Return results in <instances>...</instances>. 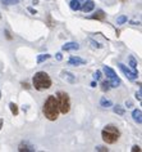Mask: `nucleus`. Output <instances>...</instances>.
I'll use <instances>...</instances> for the list:
<instances>
[{
    "label": "nucleus",
    "instance_id": "8",
    "mask_svg": "<svg viewBox=\"0 0 142 152\" xmlns=\"http://www.w3.org/2000/svg\"><path fill=\"white\" fill-rule=\"evenodd\" d=\"M94 8H95V3L92 0H87L83 5H81V9L83 10V13H88V12L94 10Z\"/></svg>",
    "mask_w": 142,
    "mask_h": 152
},
{
    "label": "nucleus",
    "instance_id": "19",
    "mask_svg": "<svg viewBox=\"0 0 142 152\" xmlns=\"http://www.w3.org/2000/svg\"><path fill=\"white\" fill-rule=\"evenodd\" d=\"M9 108H10L12 114H13L14 116H17V115H18V106H17L16 103L10 102V103H9Z\"/></svg>",
    "mask_w": 142,
    "mask_h": 152
},
{
    "label": "nucleus",
    "instance_id": "3",
    "mask_svg": "<svg viewBox=\"0 0 142 152\" xmlns=\"http://www.w3.org/2000/svg\"><path fill=\"white\" fill-rule=\"evenodd\" d=\"M101 135H102V139H104L105 143H108V144H114V143H117L118 139L120 138V132L115 125L109 124L102 129Z\"/></svg>",
    "mask_w": 142,
    "mask_h": 152
},
{
    "label": "nucleus",
    "instance_id": "16",
    "mask_svg": "<svg viewBox=\"0 0 142 152\" xmlns=\"http://www.w3.org/2000/svg\"><path fill=\"white\" fill-rule=\"evenodd\" d=\"M100 106L104 107V108H108V107L113 106V103H111V101L106 99V98H101V99H100Z\"/></svg>",
    "mask_w": 142,
    "mask_h": 152
},
{
    "label": "nucleus",
    "instance_id": "37",
    "mask_svg": "<svg viewBox=\"0 0 142 152\" xmlns=\"http://www.w3.org/2000/svg\"><path fill=\"white\" fill-rule=\"evenodd\" d=\"M0 18H1V14H0Z\"/></svg>",
    "mask_w": 142,
    "mask_h": 152
},
{
    "label": "nucleus",
    "instance_id": "36",
    "mask_svg": "<svg viewBox=\"0 0 142 152\" xmlns=\"http://www.w3.org/2000/svg\"><path fill=\"white\" fill-rule=\"evenodd\" d=\"M0 98H1V93H0Z\"/></svg>",
    "mask_w": 142,
    "mask_h": 152
},
{
    "label": "nucleus",
    "instance_id": "28",
    "mask_svg": "<svg viewBox=\"0 0 142 152\" xmlns=\"http://www.w3.org/2000/svg\"><path fill=\"white\" fill-rule=\"evenodd\" d=\"M141 95H142V92H141V89H140V90H138L137 93H136V98H137V99L140 101V102H141V99H142V97H141Z\"/></svg>",
    "mask_w": 142,
    "mask_h": 152
},
{
    "label": "nucleus",
    "instance_id": "13",
    "mask_svg": "<svg viewBox=\"0 0 142 152\" xmlns=\"http://www.w3.org/2000/svg\"><path fill=\"white\" fill-rule=\"evenodd\" d=\"M61 76L64 77V79H67L68 81L70 83V84H73V83H76V77L73 74H70V72H68V71H63L61 72Z\"/></svg>",
    "mask_w": 142,
    "mask_h": 152
},
{
    "label": "nucleus",
    "instance_id": "2",
    "mask_svg": "<svg viewBox=\"0 0 142 152\" xmlns=\"http://www.w3.org/2000/svg\"><path fill=\"white\" fill-rule=\"evenodd\" d=\"M32 84H33L35 89L38 92H42V90H46L51 86L53 81L50 79V76L47 75L46 72L44 71H38V72L35 74L33 79H32Z\"/></svg>",
    "mask_w": 142,
    "mask_h": 152
},
{
    "label": "nucleus",
    "instance_id": "34",
    "mask_svg": "<svg viewBox=\"0 0 142 152\" xmlns=\"http://www.w3.org/2000/svg\"><path fill=\"white\" fill-rule=\"evenodd\" d=\"M91 86H92V88H96V81H92V83H91Z\"/></svg>",
    "mask_w": 142,
    "mask_h": 152
},
{
    "label": "nucleus",
    "instance_id": "32",
    "mask_svg": "<svg viewBox=\"0 0 142 152\" xmlns=\"http://www.w3.org/2000/svg\"><path fill=\"white\" fill-rule=\"evenodd\" d=\"M3 124H4V120L0 117V130H1V128H3Z\"/></svg>",
    "mask_w": 142,
    "mask_h": 152
},
{
    "label": "nucleus",
    "instance_id": "27",
    "mask_svg": "<svg viewBox=\"0 0 142 152\" xmlns=\"http://www.w3.org/2000/svg\"><path fill=\"white\" fill-rule=\"evenodd\" d=\"M90 43L92 44V47H94V48H101V44L96 43V41H94V40H90Z\"/></svg>",
    "mask_w": 142,
    "mask_h": 152
},
{
    "label": "nucleus",
    "instance_id": "9",
    "mask_svg": "<svg viewBox=\"0 0 142 152\" xmlns=\"http://www.w3.org/2000/svg\"><path fill=\"white\" fill-rule=\"evenodd\" d=\"M61 49L66 50V52H69V50H77L79 49V45L77 43H73V41H70V43H66L63 47H61Z\"/></svg>",
    "mask_w": 142,
    "mask_h": 152
},
{
    "label": "nucleus",
    "instance_id": "30",
    "mask_svg": "<svg viewBox=\"0 0 142 152\" xmlns=\"http://www.w3.org/2000/svg\"><path fill=\"white\" fill-rule=\"evenodd\" d=\"M132 106H133L132 101H127V102H126V107H127V108H131Z\"/></svg>",
    "mask_w": 142,
    "mask_h": 152
},
{
    "label": "nucleus",
    "instance_id": "17",
    "mask_svg": "<svg viewBox=\"0 0 142 152\" xmlns=\"http://www.w3.org/2000/svg\"><path fill=\"white\" fill-rule=\"evenodd\" d=\"M50 57H51L50 54H38L36 61H37V63H42V62H45L46 59H49Z\"/></svg>",
    "mask_w": 142,
    "mask_h": 152
},
{
    "label": "nucleus",
    "instance_id": "14",
    "mask_svg": "<svg viewBox=\"0 0 142 152\" xmlns=\"http://www.w3.org/2000/svg\"><path fill=\"white\" fill-rule=\"evenodd\" d=\"M69 7L72 10H79L81 9V3L77 1V0H72V1L69 3Z\"/></svg>",
    "mask_w": 142,
    "mask_h": 152
},
{
    "label": "nucleus",
    "instance_id": "5",
    "mask_svg": "<svg viewBox=\"0 0 142 152\" xmlns=\"http://www.w3.org/2000/svg\"><path fill=\"white\" fill-rule=\"evenodd\" d=\"M102 71L105 72V75L108 76V80L110 83V86L111 88H118L120 85V79L117 76V74L114 72V70H111L110 67L108 66H104L102 67Z\"/></svg>",
    "mask_w": 142,
    "mask_h": 152
},
{
    "label": "nucleus",
    "instance_id": "18",
    "mask_svg": "<svg viewBox=\"0 0 142 152\" xmlns=\"http://www.w3.org/2000/svg\"><path fill=\"white\" fill-rule=\"evenodd\" d=\"M128 62H129V66H131L132 70H137V61H136V58L133 56H131L128 58Z\"/></svg>",
    "mask_w": 142,
    "mask_h": 152
},
{
    "label": "nucleus",
    "instance_id": "12",
    "mask_svg": "<svg viewBox=\"0 0 142 152\" xmlns=\"http://www.w3.org/2000/svg\"><path fill=\"white\" fill-rule=\"evenodd\" d=\"M132 117L137 124H142V112H141V110H133Z\"/></svg>",
    "mask_w": 142,
    "mask_h": 152
},
{
    "label": "nucleus",
    "instance_id": "11",
    "mask_svg": "<svg viewBox=\"0 0 142 152\" xmlns=\"http://www.w3.org/2000/svg\"><path fill=\"white\" fill-rule=\"evenodd\" d=\"M68 63L69 65H74V66H81V65H85L86 61L79 57H70L69 61H68Z\"/></svg>",
    "mask_w": 142,
    "mask_h": 152
},
{
    "label": "nucleus",
    "instance_id": "6",
    "mask_svg": "<svg viewBox=\"0 0 142 152\" xmlns=\"http://www.w3.org/2000/svg\"><path fill=\"white\" fill-rule=\"evenodd\" d=\"M118 66H119L120 71H122V72H123L124 75L127 76V77H128L129 80H134V79H137V76H138V72H137V71H136V70L131 71L128 67L126 66V65H123V63H119V65H118Z\"/></svg>",
    "mask_w": 142,
    "mask_h": 152
},
{
    "label": "nucleus",
    "instance_id": "35",
    "mask_svg": "<svg viewBox=\"0 0 142 152\" xmlns=\"http://www.w3.org/2000/svg\"><path fill=\"white\" fill-rule=\"evenodd\" d=\"M77 1H79V3H83V1H85V0H77Z\"/></svg>",
    "mask_w": 142,
    "mask_h": 152
},
{
    "label": "nucleus",
    "instance_id": "20",
    "mask_svg": "<svg viewBox=\"0 0 142 152\" xmlns=\"http://www.w3.org/2000/svg\"><path fill=\"white\" fill-rule=\"evenodd\" d=\"M110 88H111V86H110V83H109V80H105V81L101 83V90H102V92H108Z\"/></svg>",
    "mask_w": 142,
    "mask_h": 152
},
{
    "label": "nucleus",
    "instance_id": "33",
    "mask_svg": "<svg viewBox=\"0 0 142 152\" xmlns=\"http://www.w3.org/2000/svg\"><path fill=\"white\" fill-rule=\"evenodd\" d=\"M5 35H7V37H8V39H12L10 34H9V31H5Z\"/></svg>",
    "mask_w": 142,
    "mask_h": 152
},
{
    "label": "nucleus",
    "instance_id": "25",
    "mask_svg": "<svg viewBox=\"0 0 142 152\" xmlns=\"http://www.w3.org/2000/svg\"><path fill=\"white\" fill-rule=\"evenodd\" d=\"M131 151L132 152H141V147H140V146H133Z\"/></svg>",
    "mask_w": 142,
    "mask_h": 152
},
{
    "label": "nucleus",
    "instance_id": "1",
    "mask_svg": "<svg viewBox=\"0 0 142 152\" xmlns=\"http://www.w3.org/2000/svg\"><path fill=\"white\" fill-rule=\"evenodd\" d=\"M42 114L45 115V117L50 121H55L59 117V107H58V101L55 95H49L47 99L44 103L42 107Z\"/></svg>",
    "mask_w": 142,
    "mask_h": 152
},
{
    "label": "nucleus",
    "instance_id": "26",
    "mask_svg": "<svg viewBox=\"0 0 142 152\" xmlns=\"http://www.w3.org/2000/svg\"><path fill=\"white\" fill-rule=\"evenodd\" d=\"M27 10H28L31 14H33V16H35V14H37L36 9H35V8H32V7H28V8H27Z\"/></svg>",
    "mask_w": 142,
    "mask_h": 152
},
{
    "label": "nucleus",
    "instance_id": "31",
    "mask_svg": "<svg viewBox=\"0 0 142 152\" xmlns=\"http://www.w3.org/2000/svg\"><path fill=\"white\" fill-rule=\"evenodd\" d=\"M55 57H57L58 61H61V59H63V57H61V53H57V54H55Z\"/></svg>",
    "mask_w": 142,
    "mask_h": 152
},
{
    "label": "nucleus",
    "instance_id": "22",
    "mask_svg": "<svg viewBox=\"0 0 142 152\" xmlns=\"http://www.w3.org/2000/svg\"><path fill=\"white\" fill-rule=\"evenodd\" d=\"M127 21H128L127 16H119L117 18V23H118V25H123V23H126Z\"/></svg>",
    "mask_w": 142,
    "mask_h": 152
},
{
    "label": "nucleus",
    "instance_id": "10",
    "mask_svg": "<svg viewBox=\"0 0 142 152\" xmlns=\"http://www.w3.org/2000/svg\"><path fill=\"white\" fill-rule=\"evenodd\" d=\"M105 17H106L105 12L102 10V9H99V10L95 12V13L90 17V18H92V19H97V21H104V19H105Z\"/></svg>",
    "mask_w": 142,
    "mask_h": 152
},
{
    "label": "nucleus",
    "instance_id": "23",
    "mask_svg": "<svg viewBox=\"0 0 142 152\" xmlns=\"http://www.w3.org/2000/svg\"><path fill=\"white\" fill-rule=\"evenodd\" d=\"M95 151H100V152H108V148L104 147V146H96L95 147Z\"/></svg>",
    "mask_w": 142,
    "mask_h": 152
},
{
    "label": "nucleus",
    "instance_id": "21",
    "mask_svg": "<svg viewBox=\"0 0 142 152\" xmlns=\"http://www.w3.org/2000/svg\"><path fill=\"white\" fill-rule=\"evenodd\" d=\"M0 1L5 5H14V4H18L19 0H0Z\"/></svg>",
    "mask_w": 142,
    "mask_h": 152
},
{
    "label": "nucleus",
    "instance_id": "15",
    "mask_svg": "<svg viewBox=\"0 0 142 152\" xmlns=\"http://www.w3.org/2000/svg\"><path fill=\"white\" fill-rule=\"evenodd\" d=\"M113 111H114L117 115L123 116V115H124V112H126V110H124V107H122L120 105H117V106H114V107H113Z\"/></svg>",
    "mask_w": 142,
    "mask_h": 152
},
{
    "label": "nucleus",
    "instance_id": "29",
    "mask_svg": "<svg viewBox=\"0 0 142 152\" xmlns=\"http://www.w3.org/2000/svg\"><path fill=\"white\" fill-rule=\"evenodd\" d=\"M22 88L23 89H27V90H28V89H31V86H29L28 83H22Z\"/></svg>",
    "mask_w": 142,
    "mask_h": 152
},
{
    "label": "nucleus",
    "instance_id": "38",
    "mask_svg": "<svg viewBox=\"0 0 142 152\" xmlns=\"http://www.w3.org/2000/svg\"><path fill=\"white\" fill-rule=\"evenodd\" d=\"M122 1H126V0H122Z\"/></svg>",
    "mask_w": 142,
    "mask_h": 152
},
{
    "label": "nucleus",
    "instance_id": "7",
    "mask_svg": "<svg viewBox=\"0 0 142 152\" xmlns=\"http://www.w3.org/2000/svg\"><path fill=\"white\" fill-rule=\"evenodd\" d=\"M18 151L19 152H35L36 148H35L33 144H31L29 142H20L19 146H18Z\"/></svg>",
    "mask_w": 142,
    "mask_h": 152
},
{
    "label": "nucleus",
    "instance_id": "24",
    "mask_svg": "<svg viewBox=\"0 0 142 152\" xmlns=\"http://www.w3.org/2000/svg\"><path fill=\"white\" fill-rule=\"evenodd\" d=\"M94 79L96 80V81H99V80H101V71H96V72L94 74Z\"/></svg>",
    "mask_w": 142,
    "mask_h": 152
},
{
    "label": "nucleus",
    "instance_id": "4",
    "mask_svg": "<svg viewBox=\"0 0 142 152\" xmlns=\"http://www.w3.org/2000/svg\"><path fill=\"white\" fill-rule=\"evenodd\" d=\"M57 101H58V107L60 114H68L70 111V98L68 93L66 92H58L57 93Z\"/></svg>",
    "mask_w": 142,
    "mask_h": 152
}]
</instances>
